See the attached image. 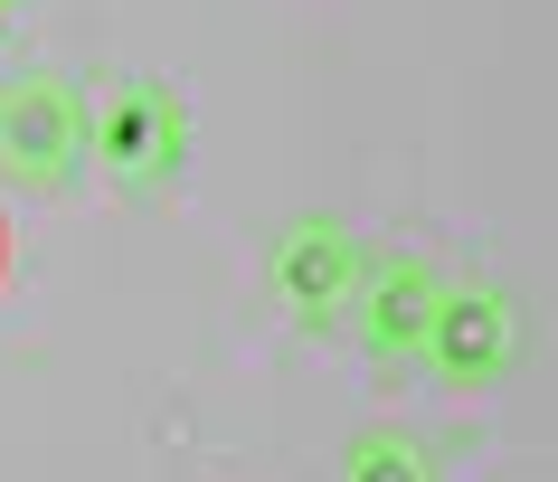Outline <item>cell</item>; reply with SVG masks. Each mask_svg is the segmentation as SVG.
Returning a JSON list of instances; mask_svg holds the SVG:
<instances>
[{"mask_svg":"<svg viewBox=\"0 0 558 482\" xmlns=\"http://www.w3.org/2000/svg\"><path fill=\"white\" fill-rule=\"evenodd\" d=\"M436 312H445V274L426 256H388V265H369L351 322H360V341H369L379 369H416L436 350Z\"/></svg>","mask_w":558,"mask_h":482,"instance_id":"4","label":"cell"},{"mask_svg":"<svg viewBox=\"0 0 558 482\" xmlns=\"http://www.w3.org/2000/svg\"><path fill=\"white\" fill-rule=\"evenodd\" d=\"M76 151H95V114L76 104L66 76H20V86H0V171H20V181H66Z\"/></svg>","mask_w":558,"mask_h":482,"instance_id":"3","label":"cell"},{"mask_svg":"<svg viewBox=\"0 0 558 482\" xmlns=\"http://www.w3.org/2000/svg\"><path fill=\"white\" fill-rule=\"evenodd\" d=\"M265 284H275V302L294 312L303 332H341V322L360 312L369 265H360L351 227H331V218H294V227L275 237V256H265Z\"/></svg>","mask_w":558,"mask_h":482,"instance_id":"1","label":"cell"},{"mask_svg":"<svg viewBox=\"0 0 558 482\" xmlns=\"http://www.w3.org/2000/svg\"><path fill=\"white\" fill-rule=\"evenodd\" d=\"M10 10H29V0H0V20H10Z\"/></svg>","mask_w":558,"mask_h":482,"instance_id":"7","label":"cell"},{"mask_svg":"<svg viewBox=\"0 0 558 482\" xmlns=\"http://www.w3.org/2000/svg\"><path fill=\"white\" fill-rule=\"evenodd\" d=\"M511 350H521V312H511V294H501L493 274L445 284V312H436V350H426V369H445L454 388H483V379H501V369H511Z\"/></svg>","mask_w":558,"mask_h":482,"instance_id":"5","label":"cell"},{"mask_svg":"<svg viewBox=\"0 0 558 482\" xmlns=\"http://www.w3.org/2000/svg\"><path fill=\"white\" fill-rule=\"evenodd\" d=\"M180 151H190V114H180V95H171V86H151V76H123V86L95 104V161H105L123 189L171 181Z\"/></svg>","mask_w":558,"mask_h":482,"instance_id":"2","label":"cell"},{"mask_svg":"<svg viewBox=\"0 0 558 482\" xmlns=\"http://www.w3.org/2000/svg\"><path fill=\"white\" fill-rule=\"evenodd\" d=\"M0 265H10V227H0Z\"/></svg>","mask_w":558,"mask_h":482,"instance_id":"8","label":"cell"},{"mask_svg":"<svg viewBox=\"0 0 558 482\" xmlns=\"http://www.w3.org/2000/svg\"><path fill=\"white\" fill-rule=\"evenodd\" d=\"M331 482H436V464L398 425H360L351 445H341V464H331Z\"/></svg>","mask_w":558,"mask_h":482,"instance_id":"6","label":"cell"}]
</instances>
